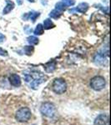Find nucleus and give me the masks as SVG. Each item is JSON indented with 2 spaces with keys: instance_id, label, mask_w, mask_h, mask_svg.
Instances as JSON below:
<instances>
[{
  "instance_id": "f257e3e1",
  "label": "nucleus",
  "mask_w": 111,
  "mask_h": 125,
  "mask_svg": "<svg viewBox=\"0 0 111 125\" xmlns=\"http://www.w3.org/2000/svg\"><path fill=\"white\" fill-rule=\"evenodd\" d=\"M32 117V112L27 107H23V108H19V110L16 112L15 118L17 121L20 123H26L28 122Z\"/></svg>"
},
{
  "instance_id": "f03ea898",
  "label": "nucleus",
  "mask_w": 111,
  "mask_h": 125,
  "mask_svg": "<svg viewBox=\"0 0 111 125\" xmlns=\"http://www.w3.org/2000/svg\"><path fill=\"white\" fill-rule=\"evenodd\" d=\"M40 112L44 116L48 117V118H53L56 114V108L52 103L45 102L41 104Z\"/></svg>"
},
{
  "instance_id": "7ed1b4c3",
  "label": "nucleus",
  "mask_w": 111,
  "mask_h": 125,
  "mask_svg": "<svg viewBox=\"0 0 111 125\" xmlns=\"http://www.w3.org/2000/svg\"><path fill=\"white\" fill-rule=\"evenodd\" d=\"M52 89L57 94H63L67 90V83L63 78H55L52 83Z\"/></svg>"
},
{
  "instance_id": "20e7f679",
  "label": "nucleus",
  "mask_w": 111,
  "mask_h": 125,
  "mask_svg": "<svg viewBox=\"0 0 111 125\" xmlns=\"http://www.w3.org/2000/svg\"><path fill=\"white\" fill-rule=\"evenodd\" d=\"M106 85V81L102 76H95L90 81V87L95 91H100L104 89Z\"/></svg>"
},
{
  "instance_id": "39448f33",
  "label": "nucleus",
  "mask_w": 111,
  "mask_h": 125,
  "mask_svg": "<svg viewBox=\"0 0 111 125\" xmlns=\"http://www.w3.org/2000/svg\"><path fill=\"white\" fill-rule=\"evenodd\" d=\"M94 125H110L109 115L106 114H101L98 115L94 119Z\"/></svg>"
},
{
  "instance_id": "423d86ee",
  "label": "nucleus",
  "mask_w": 111,
  "mask_h": 125,
  "mask_svg": "<svg viewBox=\"0 0 111 125\" xmlns=\"http://www.w3.org/2000/svg\"><path fill=\"white\" fill-rule=\"evenodd\" d=\"M94 61L98 65H105L106 62L108 61L105 58V53H98L95 54L94 58Z\"/></svg>"
},
{
  "instance_id": "0eeeda50",
  "label": "nucleus",
  "mask_w": 111,
  "mask_h": 125,
  "mask_svg": "<svg viewBox=\"0 0 111 125\" xmlns=\"http://www.w3.org/2000/svg\"><path fill=\"white\" fill-rule=\"evenodd\" d=\"M9 83H11V85H13V87H19L21 85V78L18 74L13 73L9 76Z\"/></svg>"
},
{
  "instance_id": "6e6552de",
  "label": "nucleus",
  "mask_w": 111,
  "mask_h": 125,
  "mask_svg": "<svg viewBox=\"0 0 111 125\" xmlns=\"http://www.w3.org/2000/svg\"><path fill=\"white\" fill-rule=\"evenodd\" d=\"M89 9V4L86 3H81L78 5V7L76 8L75 9H72V10H69V13H71L73 11H77L78 13H84L87 12V10Z\"/></svg>"
},
{
  "instance_id": "1a4fd4ad",
  "label": "nucleus",
  "mask_w": 111,
  "mask_h": 125,
  "mask_svg": "<svg viewBox=\"0 0 111 125\" xmlns=\"http://www.w3.org/2000/svg\"><path fill=\"white\" fill-rule=\"evenodd\" d=\"M14 8V3L13 2H12L11 0H6V6L3 9V14H8L9 13L12 11Z\"/></svg>"
},
{
  "instance_id": "9d476101",
  "label": "nucleus",
  "mask_w": 111,
  "mask_h": 125,
  "mask_svg": "<svg viewBox=\"0 0 111 125\" xmlns=\"http://www.w3.org/2000/svg\"><path fill=\"white\" fill-rule=\"evenodd\" d=\"M40 15V13H39V12H30V13H28L27 15L24 17L23 16V19H31L32 22L33 23H34L35 22V20L37 19V18L39 17V16Z\"/></svg>"
},
{
  "instance_id": "9b49d317",
  "label": "nucleus",
  "mask_w": 111,
  "mask_h": 125,
  "mask_svg": "<svg viewBox=\"0 0 111 125\" xmlns=\"http://www.w3.org/2000/svg\"><path fill=\"white\" fill-rule=\"evenodd\" d=\"M45 68V70L47 73H52L55 70L56 68V62L55 61H52V62H49L44 66Z\"/></svg>"
},
{
  "instance_id": "f8f14e48",
  "label": "nucleus",
  "mask_w": 111,
  "mask_h": 125,
  "mask_svg": "<svg viewBox=\"0 0 111 125\" xmlns=\"http://www.w3.org/2000/svg\"><path fill=\"white\" fill-rule=\"evenodd\" d=\"M44 29H53L54 27V24L53 22L51 21V19H47L44 21Z\"/></svg>"
},
{
  "instance_id": "ddd939ff",
  "label": "nucleus",
  "mask_w": 111,
  "mask_h": 125,
  "mask_svg": "<svg viewBox=\"0 0 111 125\" xmlns=\"http://www.w3.org/2000/svg\"><path fill=\"white\" fill-rule=\"evenodd\" d=\"M44 26L42 24H38L36 29H34V34L35 35H42L44 33Z\"/></svg>"
},
{
  "instance_id": "4468645a",
  "label": "nucleus",
  "mask_w": 111,
  "mask_h": 125,
  "mask_svg": "<svg viewBox=\"0 0 111 125\" xmlns=\"http://www.w3.org/2000/svg\"><path fill=\"white\" fill-rule=\"evenodd\" d=\"M61 14H62L61 12L58 11L57 9H54L53 11L50 12V13H49V17H51L52 19H58V18L60 17V16H61Z\"/></svg>"
},
{
  "instance_id": "2eb2a0df",
  "label": "nucleus",
  "mask_w": 111,
  "mask_h": 125,
  "mask_svg": "<svg viewBox=\"0 0 111 125\" xmlns=\"http://www.w3.org/2000/svg\"><path fill=\"white\" fill-rule=\"evenodd\" d=\"M55 9H57L58 11L59 12H64V10L66 9V5L64 4V3H63V2H59V3H56V8Z\"/></svg>"
},
{
  "instance_id": "dca6fc26",
  "label": "nucleus",
  "mask_w": 111,
  "mask_h": 125,
  "mask_svg": "<svg viewBox=\"0 0 111 125\" xmlns=\"http://www.w3.org/2000/svg\"><path fill=\"white\" fill-rule=\"evenodd\" d=\"M28 42L32 45H35V44L39 43V39L37 37H35V36H31V37L28 38Z\"/></svg>"
},
{
  "instance_id": "f3484780",
  "label": "nucleus",
  "mask_w": 111,
  "mask_h": 125,
  "mask_svg": "<svg viewBox=\"0 0 111 125\" xmlns=\"http://www.w3.org/2000/svg\"><path fill=\"white\" fill-rule=\"evenodd\" d=\"M23 50H24V53L27 54V55H31L32 53L33 52V46H25Z\"/></svg>"
},
{
  "instance_id": "a211bd4d",
  "label": "nucleus",
  "mask_w": 111,
  "mask_h": 125,
  "mask_svg": "<svg viewBox=\"0 0 111 125\" xmlns=\"http://www.w3.org/2000/svg\"><path fill=\"white\" fill-rule=\"evenodd\" d=\"M63 3L66 6H73L75 4V1L74 0H63Z\"/></svg>"
},
{
  "instance_id": "6ab92c4d",
  "label": "nucleus",
  "mask_w": 111,
  "mask_h": 125,
  "mask_svg": "<svg viewBox=\"0 0 111 125\" xmlns=\"http://www.w3.org/2000/svg\"><path fill=\"white\" fill-rule=\"evenodd\" d=\"M0 55L1 56H7L8 55L7 51H4V50L2 49V48H0Z\"/></svg>"
},
{
  "instance_id": "aec40b11",
  "label": "nucleus",
  "mask_w": 111,
  "mask_h": 125,
  "mask_svg": "<svg viewBox=\"0 0 111 125\" xmlns=\"http://www.w3.org/2000/svg\"><path fill=\"white\" fill-rule=\"evenodd\" d=\"M3 40H5V37L2 33H0V42H1V43H3Z\"/></svg>"
},
{
  "instance_id": "412c9836",
  "label": "nucleus",
  "mask_w": 111,
  "mask_h": 125,
  "mask_svg": "<svg viewBox=\"0 0 111 125\" xmlns=\"http://www.w3.org/2000/svg\"><path fill=\"white\" fill-rule=\"evenodd\" d=\"M23 0H17V3L18 5H22V3H23Z\"/></svg>"
},
{
  "instance_id": "4be33fe9",
  "label": "nucleus",
  "mask_w": 111,
  "mask_h": 125,
  "mask_svg": "<svg viewBox=\"0 0 111 125\" xmlns=\"http://www.w3.org/2000/svg\"><path fill=\"white\" fill-rule=\"evenodd\" d=\"M28 1H29V2H31V3H33V2L35 1V0H28Z\"/></svg>"
}]
</instances>
